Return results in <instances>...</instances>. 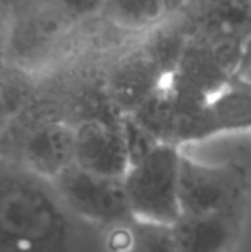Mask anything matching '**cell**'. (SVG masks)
Segmentation results:
<instances>
[{"label":"cell","mask_w":251,"mask_h":252,"mask_svg":"<svg viewBox=\"0 0 251 252\" xmlns=\"http://www.w3.org/2000/svg\"><path fill=\"white\" fill-rule=\"evenodd\" d=\"M93 230L52 180L0 159V252H93Z\"/></svg>","instance_id":"obj_1"},{"label":"cell","mask_w":251,"mask_h":252,"mask_svg":"<svg viewBox=\"0 0 251 252\" xmlns=\"http://www.w3.org/2000/svg\"><path fill=\"white\" fill-rule=\"evenodd\" d=\"M102 7L104 3L83 1L9 3L6 65L38 77L62 50L75 24Z\"/></svg>","instance_id":"obj_2"},{"label":"cell","mask_w":251,"mask_h":252,"mask_svg":"<svg viewBox=\"0 0 251 252\" xmlns=\"http://www.w3.org/2000/svg\"><path fill=\"white\" fill-rule=\"evenodd\" d=\"M74 127L31 100L0 136V159L55 180L74 164Z\"/></svg>","instance_id":"obj_3"},{"label":"cell","mask_w":251,"mask_h":252,"mask_svg":"<svg viewBox=\"0 0 251 252\" xmlns=\"http://www.w3.org/2000/svg\"><path fill=\"white\" fill-rule=\"evenodd\" d=\"M249 176L237 162L207 164L183 154L179 173L180 214L244 219Z\"/></svg>","instance_id":"obj_4"},{"label":"cell","mask_w":251,"mask_h":252,"mask_svg":"<svg viewBox=\"0 0 251 252\" xmlns=\"http://www.w3.org/2000/svg\"><path fill=\"white\" fill-rule=\"evenodd\" d=\"M182 157L180 148L160 145L149 157L129 168L123 183L136 220L173 224L180 216L179 173Z\"/></svg>","instance_id":"obj_5"},{"label":"cell","mask_w":251,"mask_h":252,"mask_svg":"<svg viewBox=\"0 0 251 252\" xmlns=\"http://www.w3.org/2000/svg\"><path fill=\"white\" fill-rule=\"evenodd\" d=\"M52 182L67 208L98 230L120 232L135 220L123 179L98 176L72 164Z\"/></svg>","instance_id":"obj_6"},{"label":"cell","mask_w":251,"mask_h":252,"mask_svg":"<svg viewBox=\"0 0 251 252\" xmlns=\"http://www.w3.org/2000/svg\"><path fill=\"white\" fill-rule=\"evenodd\" d=\"M191 37L206 44L235 77L251 37V1L183 4Z\"/></svg>","instance_id":"obj_7"},{"label":"cell","mask_w":251,"mask_h":252,"mask_svg":"<svg viewBox=\"0 0 251 252\" xmlns=\"http://www.w3.org/2000/svg\"><path fill=\"white\" fill-rule=\"evenodd\" d=\"M74 164L111 179H124L130 161L121 121L90 120L74 126Z\"/></svg>","instance_id":"obj_8"},{"label":"cell","mask_w":251,"mask_h":252,"mask_svg":"<svg viewBox=\"0 0 251 252\" xmlns=\"http://www.w3.org/2000/svg\"><path fill=\"white\" fill-rule=\"evenodd\" d=\"M138 46L109 65L102 81L105 90L121 115L139 108L166 80Z\"/></svg>","instance_id":"obj_9"},{"label":"cell","mask_w":251,"mask_h":252,"mask_svg":"<svg viewBox=\"0 0 251 252\" xmlns=\"http://www.w3.org/2000/svg\"><path fill=\"white\" fill-rule=\"evenodd\" d=\"M241 217L180 214L172 224L179 252H228L235 244Z\"/></svg>","instance_id":"obj_10"},{"label":"cell","mask_w":251,"mask_h":252,"mask_svg":"<svg viewBox=\"0 0 251 252\" xmlns=\"http://www.w3.org/2000/svg\"><path fill=\"white\" fill-rule=\"evenodd\" d=\"M189 40L191 32L182 4L178 12L148 30L139 47L164 77H170L176 71Z\"/></svg>","instance_id":"obj_11"},{"label":"cell","mask_w":251,"mask_h":252,"mask_svg":"<svg viewBox=\"0 0 251 252\" xmlns=\"http://www.w3.org/2000/svg\"><path fill=\"white\" fill-rule=\"evenodd\" d=\"M210 105L220 133L251 131V81L232 78Z\"/></svg>","instance_id":"obj_12"},{"label":"cell","mask_w":251,"mask_h":252,"mask_svg":"<svg viewBox=\"0 0 251 252\" xmlns=\"http://www.w3.org/2000/svg\"><path fill=\"white\" fill-rule=\"evenodd\" d=\"M182 3L166 1H109L102 12L112 24L129 30H151L179 10Z\"/></svg>","instance_id":"obj_13"},{"label":"cell","mask_w":251,"mask_h":252,"mask_svg":"<svg viewBox=\"0 0 251 252\" xmlns=\"http://www.w3.org/2000/svg\"><path fill=\"white\" fill-rule=\"evenodd\" d=\"M127 115H132L160 143L173 145L175 100L167 78L139 108Z\"/></svg>","instance_id":"obj_14"},{"label":"cell","mask_w":251,"mask_h":252,"mask_svg":"<svg viewBox=\"0 0 251 252\" xmlns=\"http://www.w3.org/2000/svg\"><path fill=\"white\" fill-rule=\"evenodd\" d=\"M121 252H179L172 224L133 220L124 229Z\"/></svg>","instance_id":"obj_15"},{"label":"cell","mask_w":251,"mask_h":252,"mask_svg":"<svg viewBox=\"0 0 251 252\" xmlns=\"http://www.w3.org/2000/svg\"><path fill=\"white\" fill-rule=\"evenodd\" d=\"M121 130H123L127 154H129L130 167L143 161L160 145H163L149 131H146L132 115H123Z\"/></svg>","instance_id":"obj_16"},{"label":"cell","mask_w":251,"mask_h":252,"mask_svg":"<svg viewBox=\"0 0 251 252\" xmlns=\"http://www.w3.org/2000/svg\"><path fill=\"white\" fill-rule=\"evenodd\" d=\"M9 38V3L0 1V71L6 66Z\"/></svg>","instance_id":"obj_17"},{"label":"cell","mask_w":251,"mask_h":252,"mask_svg":"<svg viewBox=\"0 0 251 252\" xmlns=\"http://www.w3.org/2000/svg\"><path fill=\"white\" fill-rule=\"evenodd\" d=\"M13 115H15V111L12 109L4 92L1 89V84H0V136L4 131L6 126L9 124V121L12 120Z\"/></svg>","instance_id":"obj_18"},{"label":"cell","mask_w":251,"mask_h":252,"mask_svg":"<svg viewBox=\"0 0 251 252\" xmlns=\"http://www.w3.org/2000/svg\"><path fill=\"white\" fill-rule=\"evenodd\" d=\"M235 77H238L241 80L251 81V37L250 40L247 41V44H246V49H244V53H243V58H241V63L238 66V71H237Z\"/></svg>","instance_id":"obj_19"}]
</instances>
